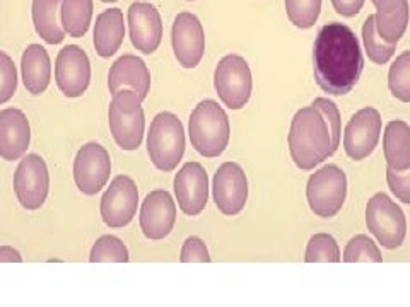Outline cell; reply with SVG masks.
<instances>
[{
	"mask_svg": "<svg viewBox=\"0 0 410 307\" xmlns=\"http://www.w3.org/2000/svg\"><path fill=\"white\" fill-rule=\"evenodd\" d=\"M139 206V189L130 176L120 174L110 183L101 198L99 212L110 229H122L129 226Z\"/></svg>",
	"mask_w": 410,
	"mask_h": 307,
	"instance_id": "obj_10",
	"label": "cell"
},
{
	"mask_svg": "<svg viewBox=\"0 0 410 307\" xmlns=\"http://www.w3.org/2000/svg\"><path fill=\"white\" fill-rule=\"evenodd\" d=\"M342 260L346 263H359V261H364V263H381L383 256H381L380 248L376 246V243L370 236L359 234V236L353 237L347 243Z\"/></svg>",
	"mask_w": 410,
	"mask_h": 307,
	"instance_id": "obj_31",
	"label": "cell"
},
{
	"mask_svg": "<svg viewBox=\"0 0 410 307\" xmlns=\"http://www.w3.org/2000/svg\"><path fill=\"white\" fill-rule=\"evenodd\" d=\"M383 149L388 168L405 171L410 168V125L404 120H392L385 126Z\"/></svg>",
	"mask_w": 410,
	"mask_h": 307,
	"instance_id": "obj_24",
	"label": "cell"
},
{
	"mask_svg": "<svg viewBox=\"0 0 410 307\" xmlns=\"http://www.w3.org/2000/svg\"><path fill=\"white\" fill-rule=\"evenodd\" d=\"M173 51L183 68H195L204 58L205 33L201 19L192 12H180L171 29Z\"/></svg>",
	"mask_w": 410,
	"mask_h": 307,
	"instance_id": "obj_15",
	"label": "cell"
},
{
	"mask_svg": "<svg viewBox=\"0 0 410 307\" xmlns=\"http://www.w3.org/2000/svg\"><path fill=\"white\" fill-rule=\"evenodd\" d=\"M21 72L26 91L33 96L43 94L51 79V62L48 51L38 43L29 44L21 57Z\"/></svg>",
	"mask_w": 410,
	"mask_h": 307,
	"instance_id": "obj_22",
	"label": "cell"
},
{
	"mask_svg": "<svg viewBox=\"0 0 410 307\" xmlns=\"http://www.w3.org/2000/svg\"><path fill=\"white\" fill-rule=\"evenodd\" d=\"M55 81L58 89L67 98H81L91 82L89 57L77 44L62 48L55 60Z\"/></svg>",
	"mask_w": 410,
	"mask_h": 307,
	"instance_id": "obj_12",
	"label": "cell"
},
{
	"mask_svg": "<svg viewBox=\"0 0 410 307\" xmlns=\"http://www.w3.org/2000/svg\"><path fill=\"white\" fill-rule=\"evenodd\" d=\"M305 261L306 263H339V244L330 234H315L306 246Z\"/></svg>",
	"mask_w": 410,
	"mask_h": 307,
	"instance_id": "obj_30",
	"label": "cell"
},
{
	"mask_svg": "<svg viewBox=\"0 0 410 307\" xmlns=\"http://www.w3.org/2000/svg\"><path fill=\"white\" fill-rule=\"evenodd\" d=\"M130 260L129 250L116 236H101L92 246L89 261L91 263H127Z\"/></svg>",
	"mask_w": 410,
	"mask_h": 307,
	"instance_id": "obj_29",
	"label": "cell"
},
{
	"mask_svg": "<svg viewBox=\"0 0 410 307\" xmlns=\"http://www.w3.org/2000/svg\"><path fill=\"white\" fill-rule=\"evenodd\" d=\"M2 261H9V263H21L23 256L17 250H14L12 246H0V263Z\"/></svg>",
	"mask_w": 410,
	"mask_h": 307,
	"instance_id": "obj_38",
	"label": "cell"
},
{
	"mask_svg": "<svg viewBox=\"0 0 410 307\" xmlns=\"http://www.w3.org/2000/svg\"><path fill=\"white\" fill-rule=\"evenodd\" d=\"M347 196V176L339 165L329 164L313 172L306 185L309 209L322 219H332L342 210Z\"/></svg>",
	"mask_w": 410,
	"mask_h": 307,
	"instance_id": "obj_6",
	"label": "cell"
},
{
	"mask_svg": "<svg viewBox=\"0 0 410 307\" xmlns=\"http://www.w3.org/2000/svg\"><path fill=\"white\" fill-rule=\"evenodd\" d=\"M387 183L398 202L410 205V168L405 171L387 168Z\"/></svg>",
	"mask_w": 410,
	"mask_h": 307,
	"instance_id": "obj_35",
	"label": "cell"
},
{
	"mask_svg": "<svg viewBox=\"0 0 410 307\" xmlns=\"http://www.w3.org/2000/svg\"><path fill=\"white\" fill-rule=\"evenodd\" d=\"M101 2H105V3H112V2H116V0H101Z\"/></svg>",
	"mask_w": 410,
	"mask_h": 307,
	"instance_id": "obj_39",
	"label": "cell"
},
{
	"mask_svg": "<svg viewBox=\"0 0 410 307\" xmlns=\"http://www.w3.org/2000/svg\"><path fill=\"white\" fill-rule=\"evenodd\" d=\"M371 2H373V3H376V2H378V0H371Z\"/></svg>",
	"mask_w": 410,
	"mask_h": 307,
	"instance_id": "obj_40",
	"label": "cell"
},
{
	"mask_svg": "<svg viewBox=\"0 0 410 307\" xmlns=\"http://www.w3.org/2000/svg\"><path fill=\"white\" fill-rule=\"evenodd\" d=\"M110 132L123 150L139 149L144 139L146 116L142 99L132 89H120L113 94L108 108Z\"/></svg>",
	"mask_w": 410,
	"mask_h": 307,
	"instance_id": "obj_4",
	"label": "cell"
},
{
	"mask_svg": "<svg viewBox=\"0 0 410 307\" xmlns=\"http://www.w3.org/2000/svg\"><path fill=\"white\" fill-rule=\"evenodd\" d=\"M31 142L29 120L21 109L5 108L0 111V157L17 161L26 154Z\"/></svg>",
	"mask_w": 410,
	"mask_h": 307,
	"instance_id": "obj_19",
	"label": "cell"
},
{
	"mask_svg": "<svg viewBox=\"0 0 410 307\" xmlns=\"http://www.w3.org/2000/svg\"><path fill=\"white\" fill-rule=\"evenodd\" d=\"M14 191L17 202L26 210H38L47 202L50 188V174L47 162L38 154L24 155L14 172Z\"/></svg>",
	"mask_w": 410,
	"mask_h": 307,
	"instance_id": "obj_9",
	"label": "cell"
},
{
	"mask_svg": "<svg viewBox=\"0 0 410 307\" xmlns=\"http://www.w3.org/2000/svg\"><path fill=\"white\" fill-rule=\"evenodd\" d=\"M285 12L296 27L309 29L318 21L322 0H285Z\"/></svg>",
	"mask_w": 410,
	"mask_h": 307,
	"instance_id": "obj_32",
	"label": "cell"
},
{
	"mask_svg": "<svg viewBox=\"0 0 410 307\" xmlns=\"http://www.w3.org/2000/svg\"><path fill=\"white\" fill-rule=\"evenodd\" d=\"M366 226L387 250H397L407 236L405 213L394 200L385 193L371 196L366 205Z\"/></svg>",
	"mask_w": 410,
	"mask_h": 307,
	"instance_id": "obj_7",
	"label": "cell"
},
{
	"mask_svg": "<svg viewBox=\"0 0 410 307\" xmlns=\"http://www.w3.org/2000/svg\"><path fill=\"white\" fill-rule=\"evenodd\" d=\"M140 229L151 241H161L173 230L177 222V203L166 189H154L140 206Z\"/></svg>",
	"mask_w": 410,
	"mask_h": 307,
	"instance_id": "obj_16",
	"label": "cell"
},
{
	"mask_svg": "<svg viewBox=\"0 0 410 307\" xmlns=\"http://www.w3.org/2000/svg\"><path fill=\"white\" fill-rule=\"evenodd\" d=\"M92 0H62L60 21L65 33L72 38H82L92 21Z\"/></svg>",
	"mask_w": 410,
	"mask_h": 307,
	"instance_id": "obj_26",
	"label": "cell"
},
{
	"mask_svg": "<svg viewBox=\"0 0 410 307\" xmlns=\"http://www.w3.org/2000/svg\"><path fill=\"white\" fill-rule=\"evenodd\" d=\"M212 196L216 206L224 215H238L248 200V179L243 168L236 162L219 165L212 183Z\"/></svg>",
	"mask_w": 410,
	"mask_h": 307,
	"instance_id": "obj_13",
	"label": "cell"
},
{
	"mask_svg": "<svg viewBox=\"0 0 410 307\" xmlns=\"http://www.w3.org/2000/svg\"><path fill=\"white\" fill-rule=\"evenodd\" d=\"M62 0H33L31 14L38 36L48 44H58L64 41L65 31L60 21Z\"/></svg>",
	"mask_w": 410,
	"mask_h": 307,
	"instance_id": "obj_25",
	"label": "cell"
},
{
	"mask_svg": "<svg viewBox=\"0 0 410 307\" xmlns=\"http://www.w3.org/2000/svg\"><path fill=\"white\" fill-rule=\"evenodd\" d=\"M96 53L101 58H110L120 50L125 38V19L120 9H106L96 17L94 34Z\"/></svg>",
	"mask_w": 410,
	"mask_h": 307,
	"instance_id": "obj_23",
	"label": "cell"
},
{
	"mask_svg": "<svg viewBox=\"0 0 410 307\" xmlns=\"http://www.w3.org/2000/svg\"><path fill=\"white\" fill-rule=\"evenodd\" d=\"M315 79L322 91L332 96L349 94L364 68L359 40L349 26L325 24L313 46Z\"/></svg>",
	"mask_w": 410,
	"mask_h": 307,
	"instance_id": "obj_1",
	"label": "cell"
},
{
	"mask_svg": "<svg viewBox=\"0 0 410 307\" xmlns=\"http://www.w3.org/2000/svg\"><path fill=\"white\" fill-rule=\"evenodd\" d=\"M388 89L402 103H410V51L395 58L388 72Z\"/></svg>",
	"mask_w": 410,
	"mask_h": 307,
	"instance_id": "obj_28",
	"label": "cell"
},
{
	"mask_svg": "<svg viewBox=\"0 0 410 307\" xmlns=\"http://www.w3.org/2000/svg\"><path fill=\"white\" fill-rule=\"evenodd\" d=\"M112 174L108 150L98 142H88L74 159V181L84 195L94 196L101 191Z\"/></svg>",
	"mask_w": 410,
	"mask_h": 307,
	"instance_id": "obj_11",
	"label": "cell"
},
{
	"mask_svg": "<svg viewBox=\"0 0 410 307\" xmlns=\"http://www.w3.org/2000/svg\"><path fill=\"white\" fill-rule=\"evenodd\" d=\"M366 0H332V5L337 14L344 17H354L361 12Z\"/></svg>",
	"mask_w": 410,
	"mask_h": 307,
	"instance_id": "obj_37",
	"label": "cell"
},
{
	"mask_svg": "<svg viewBox=\"0 0 410 307\" xmlns=\"http://www.w3.org/2000/svg\"><path fill=\"white\" fill-rule=\"evenodd\" d=\"M175 195L185 215L195 217L204 212L209 202V176L198 162H187L175 176Z\"/></svg>",
	"mask_w": 410,
	"mask_h": 307,
	"instance_id": "obj_17",
	"label": "cell"
},
{
	"mask_svg": "<svg viewBox=\"0 0 410 307\" xmlns=\"http://www.w3.org/2000/svg\"><path fill=\"white\" fill-rule=\"evenodd\" d=\"M214 88L219 99L229 109H241L251 98V70L248 62L240 55L220 58L214 72Z\"/></svg>",
	"mask_w": 410,
	"mask_h": 307,
	"instance_id": "obj_8",
	"label": "cell"
},
{
	"mask_svg": "<svg viewBox=\"0 0 410 307\" xmlns=\"http://www.w3.org/2000/svg\"><path fill=\"white\" fill-rule=\"evenodd\" d=\"M147 152L159 171L171 172L185 154L183 123L177 115L163 111L154 116L147 133Z\"/></svg>",
	"mask_w": 410,
	"mask_h": 307,
	"instance_id": "obj_5",
	"label": "cell"
},
{
	"mask_svg": "<svg viewBox=\"0 0 410 307\" xmlns=\"http://www.w3.org/2000/svg\"><path fill=\"white\" fill-rule=\"evenodd\" d=\"M363 43L368 58L376 65L388 64L395 55V48H397V44L387 43L385 40H381V36L376 31L374 14L368 16V19L363 24Z\"/></svg>",
	"mask_w": 410,
	"mask_h": 307,
	"instance_id": "obj_27",
	"label": "cell"
},
{
	"mask_svg": "<svg viewBox=\"0 0 410 307\" xmlns=\"http://www.w3.org/2000/svg\"><path fill=\"white\" fill-rule=\"evenodd\" d=\"M108 89L112 94L120 89H132L144 101L151 89V72L146 62L136 55L120 57L110 68Z\"/></svg>",
	"mask_w": 410,
	"mask_h": 307,
	"instance_id": "obj_20",
	"label": "cell"
},
{
	"mask_svg": "<svg viewBox=\"0 0 410 307\" xmlns=\"http://www.w3.org/2000/svg\"><path fill=\"white\" fill-rule=\"evenodd\" d=\"M17 91V68L14 60L5 53L0 51V105H5L12 99Z\"/></svg>",
	"mask_w": 410,
	"mask_h": 307,
	"instance_id": "obj_33",
	"label": "cell"
},
{
	"mask_svg": "<svg viewBox=\"0 0 410 307\" xmlns=\"http://www.w3.org/2000/svg\"><path fill=\"white\" fill-rule=\"evenodd\" d=\"M313 106L320 109V113L325 118L326 126H329L330 137H332V152L335 154L340 146V113L335 103L326 98H316L313 101Z\"/></svg>",
	"mask_w": 410,
	"mask_h": 307,
	"instance_id": "obj_34",
	"label": "cell"
},
{
	"mask_svg": "<svg viewBox=\"0 0 410 307\" xmlns=\"http://www.w3.org/2000/svg\"><path fill=\"white\" fill-rule=\"evenodd\" d=\"M381 115L374 108H363L349 120L344 132V149L353 161L370 157L380 142Z\"/></svg>",
	"mask_w": 410,
	"mask_h": 307,
	"instance_id": "obj_14",
	"label": "cell"
},
{
	"mask_svg": "<svg viewBox=\"0 0 410 307\" xmlns=\"http://www.w3.org/2000/svg\"><path fill=\"white\" fill-rule=\"evenodd\" d=\"M188 2H194V0H188Z\"/></svg>",
	"mask_w": 410,
	"mask_h": 307,
	"instance_id": "obj_41",
	"label": "cell"
},
{
	"mask_svg": "<svg viewBox=\"0 0 410 307\" xmlns=\"http://www.w3.org/2000/svg\"><path fill=\"white\" fill-rule=\"evenodd\" d=\"M180 261L181 263H195V261L209 263L210 254L204 241L197 236L188 237V239L183 243V248H181Z\"/></svg>",
	"mask_w": 410,
	"mask_h": 307,
	"instance_id": "obj_36",
	"label": "cell"
},
{
	"mask_svg": "<svg viewBox=\"0 0 410 307\" xmlns=\"http://www.w3.org/2000/svg\"><path fill=\"white\" fill-rule=\"evenodd\" d=\"M130 41L140 53L151 55L159 48L163 40V19L153 3L133 2L127 14Z\"/></svg>",
	"mask_w": 410,
	"mask_h": 307,
	"instance_id": "obj_18",
	"label": "cell"
},
{
	"mask_svg": "<svg viewBox=\"0 0 410 307\" xmlns=\"http://www.w3.org/2000/svg\"><path fill=\"white\" fill-rule=\"evenodd\" d=\"M188 135L192 147L204 157H219L231 137L229 118L214 99L201 101L190 115Z\"/></svg>",
	"mask_w": 410,
	"mask_h": 307,
	"instance_id": "obj_3",
	"label": "cell"
},
{
	"mask_svg": "<svg viewBox=\"0 0 410 307\" xmlns=\"http://www.w3.org/2000/svg\"><path fill=\"white\" fill-rule=\"evenodd\" d=\"M287 142L292 161L301 171H311L333 155L329 126L320 109L313 105L296 111Z\"/></svg>",
	"mask_w": 410,
	"mask_h": 307,
	"instance_id": "obj_2",
	"label": "cell"
},
{
	"mask_svg": "<svg viewBox=\"0 0 410 307\" xmlns=\"http://www.w3.org/2000/svg\"><path fill=\"white\" fill-rule=\"evenodd\" d=\"M376 31L387 43L397 44L404 38L409 26V0H378L374 3Z\"/></svg>",
	"mask_w": 410,
	"mask_h": 307,
	"instance_id": "obj_21",
	"label": "cell"
}]
</instances>
